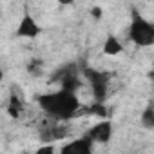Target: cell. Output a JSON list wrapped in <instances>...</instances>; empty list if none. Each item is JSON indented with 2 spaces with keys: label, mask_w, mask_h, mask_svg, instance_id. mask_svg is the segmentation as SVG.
I'll return each instance as SVG.
<instances>
[{
  "label": "cell",
  "mask_w": 154,
  "mask_h": 154,
  "mask_svg": "<svg viewBox=\"0 0 154 154\" xmlns=\"http://www.w3.org/2000/svg\"><path fill=\"white\" fill-rule=\"evenodd\" d=\"M38 105L42 107V111L54 118V120H71L72 116H76L80 109V100L76 96V93L60 89L58 93H49V94H40L36 96Z\"/></svg>",
  "instance_id": "6da1fadb"
},
{
  "label": "cell",
  "mask_w": 154,
  "mask_h": 154,
  "mask_svg": "<svg viewBox=\"0 0 154 154\" xmlns=\"http://www.w3.org/2000/svg\"><path fill=\"white\" fill-rule=\"evenodd\" d=\"M129 38L138 47H149L154 44V24L145 20L138 9H131V27Z\"/></svg>",
  "instance_id": "7a4b0ae2"
},
{
  "label": "cell",
  "mask_w": 154,
  "mask_h": 154,
  "mask_svg": "<svg viewBox=\"0 0 154 154\" xmlns=\"http://www.w3.org/2000/svg\"><path fill=\"white\" fill-rule=\"evenodd\" d=\"M84 74L93 89L94 102H105L107 93H109V82H111V74L105 71H98L93 67H84Z\"/></svg>",
  "instance_id": "3957f363"
},
{
  "label": "cell",
  "mask_w": 154,
  "mask_h": 154,
  "mask_svg": "<svg viewBox=\"0 0 154 154\" xmlns=\"http://www.w3.org/2000/svg\"><path fill=\"white\" fill-rule=\"evenodd\" d=\"M85 134L93 141H96V143H107L111 140V136H112V125H111L109 120L102 118V122H98L96 125H93Z\"/></svg>",
  "instance_id": "277c9868"
},
{
  "label": "cell",
  "mask_w": 154,
  "mask_h": 154,
  "mask_svg": "<svg viewBox=\"0 0 154 154\" xmlns=\"http://www.w3.org/2000/svg\"><path fill=\"white\" fill-rule=\"evenodd\" d=\"M93 140L85 134L78 140H72L69 143H65L63 147H60V152L62 154H89L93 150Z\"/></svg>",
  "instance_id": "5b68a950"
},
{
  "label": "cell",
  "mask_w": 154,
  "mask_h": 154,
  "mask_svg": "<svg viewBox=\"0 0 154 154\" xmlns=\"http://www.w3.org/2000/svg\"><path fill=\"white\" fill-rule=\"evenodd\" d=\"M40 33H42V27L36 24V20H35L31 15H24L22 20H20V24H18V27H17V36L33 40V38H36Z\"/></svg>",
  "instance_id": "8992f818"
},
{
  "label": "cell",
  "mask_w": 154,
  "mask_h": 154,
  "mask_svg": "<svg viewBox=\"0 0 154 154\" xmlns=\"http://www.w3.org/2000/svg\"><path fill=\"white\" fill-rule=\"evenodd\" d=\"M60 85L62 89L65 91H71V93H76L78 91V87L82 85L80 78H78V74H76L72 69H63L60 72Z\"/></svg>",
  "instance_id": "52a82bcc"
},
{
  "label": "cell",
  "mask_w": 154,
  "mask_h": 154,
  "mask_svg": "<svg viewBox=\"0 0 154 154\" xmlns=\"http://www.w3.org/2000/svg\"><path fill=\"white\" fill-rule=\"evenodd\" d=\"M103 54H107V56H118V54H122L123 53V45H122V42L112 35V33H109L107 35V38H105V42H103Z\"/></svg>",
  "instance_id": "ba28073f"
},
{
  "label": "cell",
  "mask_w": 154,
  "mask_h": 154,
  "mask_svg": "<svg viewBox=\"0 0 154 154\" xmlns=\"http://www.w3.org/2000/svg\"><path fill=\"white\" fill-rule=\"evenodd\" d=\"M6 111H8V114H9L11 118H18V116L22 114V111H24V105H22L20 98H18L15 93L9 96V102H8V105H6Z\"/></svg>",
  "instance_id": "9c48e42d"
},
{
  "label": "cell",
  "mask_w": 154,
  "mask_h": 154,
  "mask_svg": "<svg viewBox=\"0 0 154 154\" xmlns=\"http://www.w3.org/2000/svg\"><path fill=\"white\" fill-rule=\"evenodd\" d=\"M141 125L145 129H154V100H150L141 112Z\"/></svg>",
  "instance_id": "30bf717a"
},
{
  "label": "cell",
  "mask_w": 154,
  "mask_h": 154,
  "mask_svg": "<svg viewBox=\"0 0 154 154\" xmlns=\"http://www.w3.org/2000/svg\"><path fill=\"white\" fill-rule=\"evenodd\" d=\"M89 112L94 114V116H98V118H105V116H107V107H105L103 102H94V103L89 107Z\"/></svg>",
  "instance_id": "8fae6325"
},
{
  "label": "cell",
  "mask_w": 154,
  "mask_h": 154,
  "mask_svg": "<svg viewBox=\"0 0 154 154\" xmlns=\"http://www.w3.org/2000/svg\"><path fill=\"white\" fill-rule=\"evenodd\" d=\"M40 65H42L40 60H33V62L27 65V71H29L31 74H40Z\"/></svg>",
  "instance_id": "7c38bea8"
},
{
  "label": "cell",
  "mask_w": 154,
  "mask_h": 154,
  "mask_svg": "<svg viewBox=\"0 0 154 154\" xmlns=\"http://www.w3.org/2000/svg\"><path fill=\"white\" fill-rule=\"evenodd\" d=\"M91 17H93L94 20H100V18L103 17V11H102V8H98V6H94V8L91 9Z\"/></svg>",
  "instance_id": "4fadbf2b"
},
{
  "label": "cell",
  "mask_w": 154,
  "mask_h": 154,
  "mask_svg": "<svg viewBox=\"0 0 154 154\" xmlns=\"http://www.w3.org/2000/svg\"><path fill=\"white\" fill-rule=\"evenodd\" d=\"M56 149L53 147V145H44V147H40L38 150H36V154H51V152H54Z\"/></svg>",
  "instance_id": "5bb4252c"
},
{
  "label": "cell",
  "mask_w": 154,
  "mask_h": 154,
  "mask_svg": "<svg viewBox=\"0 0 154 154\" xmlns=\"http://www.w3.org/2000/svg\"><path fill=\"white\" fill-rule=\"evenodd\" d=\"M56 2H58V4H62V6H71L74 0H56Z\"/></svg>",
  "instance_id": "9a60e30c"
}]
</instances>
